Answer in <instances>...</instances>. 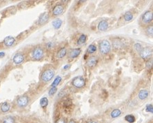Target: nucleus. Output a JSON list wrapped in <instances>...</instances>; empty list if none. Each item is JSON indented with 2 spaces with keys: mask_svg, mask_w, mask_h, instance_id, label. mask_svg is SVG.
Listing matches in <instances>:
<instances>
[{
  "mask_svg": "<svg viewBox=\"0 0 153 123\" xmlns=\"http://www.w3.org/2000/svg\"><path fill=\"white\" fill-rule=\"evenodd\" d=\"M54 75V71L52 68H48L47 70L44 71L43 73L41 74V80L44 82H48L50 81Z\"/></svg>",
  "mask_w": 153,
  "mask_h": 123,
  "instance_id": "f257e3e1",
  "label": "nucleus"
},
{
  "mask_svg": "<svg viewBox=\"0 0 153 123\" xmlns=\"http://www.w3.org/2000/svg\"><path fill=\"white\" fill-rule=\"evenodd\" d=\"M110 49H111L110 44L106 40H103V41L100 43V44H99V50H100V52L102 54H104V55L108 54V53L110 52Z\"/></svg>",
  "mask_w": 153,
  "mask_h": 123,
  "instance_id": "f03ea898",
  "label": "nucleus"
},
{
  "mask_svg": "<svg viewBox=\"0 0 153 123\" xmlns=\"http://www.w3.org/2000/svg\"><path fill=\"white\" fill-rule=\"evenodd\" d=\"M86 81L82 76H77L72 80V84L77 89H81L83 87H84Z\"/></svg>",
  "mask_w": 153,
  "mask_h": 123,
  "instance_id": "7ed1b4c3",
  "label": "nucleus"
},
{
  "mask_svg": "<svg viewBox=\"0 0 153 123\" xmlns=\"http://www.w3.org/2000/svg\"><path fill=\"white\" fill-rule=\"evenodd\" d=\"M32 57L36 60H39L44 57V50L41 47H36L32 53Z\"/></svg>",
  "mask_w": 153,
  "mask_h": 123,
  "instance_id": "20e7f679",
  "label": "nucleus"
},
{
  "mask_svg": "<svg viewBox=\"0 0 153 123\" xmlns=\"http://www.w3.org/2000/svg\"><path fill=\"white\" fill-rule=\"evenodd\" d=\"M152 49H150L148 47H146V48H144L141 53H140V56L144 59H148L150 57V56L152 55Z\"/></svg>",
  "mask_w": 153,
  "mask_h": 123,
  "instance_id": "39448f33",
  "label": "nucleus"
},
{
  "mask_svg": "<svg viewBox=\"0 0 153 123\" xmlns=\"http://www.w3.org/2000/svg\"><path fill=\"white\" fill-rule=\"evenodd\" d=\"M29 102V99L28 98L27 96H23L19 97L17 100V104L18 105L19 107H26Z\"/></svg>",
  "mask_w": 153,
  "mask_h": 123,
  "instance_id": "423d86ee",
  "label": "nucleus"
},
{
  "mask_svg": "<svg viewBox=\"0 0 153 123\" xmlns=\"http://www.w3.org/2000/svg\"><path fill=\"white\" fill-rule=\"evenodd\" d=\"M153 13L151 11H146L145 13L142 15L141 19L143 21V22L145 24H148L150 23L153 21Z\"/></svg>",
  "mask_w": 153,
  "mask_h": 123,
  "instance_id": "0eeeda50",
  "label": "nucleus"
},
{
  "mask_svg": "<svg viewBox=\"0 0 153 123\" xmlns=\"http://www.w3.org/2000/svg\"><path fill=\"white\" fill-rule=\"evenodd\" d=\"M24 60V56L21 53H17L14 55L13 57V61L15 64L19 65L21 64Z\"/></svg>",
  "mask_w": 153,
  "mask_h": 123,
  "instance_id": "6e6552de",
  "label": "nucleus"
},
{
  "mask_svg": "<svg viewBox=\"0 0 153 123\" xmlns=\"http://www.w3.org/2000/svg\"><path fill=\"white\" fill-rule=\"evenodd\" d=\"M63 10H64V8H63V6L62 5H57V6H54L53 9V14L54 15V16L60 15L61 14L63 13Z\"/></svg>",
  "mask_w": 153,
  "mask_h": 123,
  "instance_id": "1a4fd4ad",
  "label": "nucleus"
},
{
  "mask_svg": "<svg viewBox=\"0 0 153 123\" xmlns=\"http://www.w3.org/2000/svg\"><path fill=\"white\" fill-rule=\"evenodd\" d=\"M98 30L100 31H105L108 29V23L106 20H102L98 24Z\"/></svg>",
  "mask_w": 153,
  "mask_h": 123,
  "instance_id": "9d476101",
  "label": "nucleus"
},
{
  "mask_svg": "<svg viewBox=\"0 0 153 123\" xmlns=\"http://www.w3.org/2000/svg\"><path fill=\"white\" fill-rule=\"evenodd\" d=\"M81 52V50L80 49H74L70 50V52L69 53V57L72 59H74V58H75L80 55Z\"/></svg>",
  "mask_w": 153,
  "mask_h": 123,
  "instance_id": "9b49d317",
  "label": "nucleus"
},
{
  "mask_svg": "<svg viewBox=\"0 0 153 123\" xmlns=\"http://www.w3.org/2000/svg\"><path fill=\"white\" fill-rule=\"evenodd\" d=\"M149 96V91L148 90H145V89H143V90H141L138 94V98H139L140 100H144L145 99H146Z\"/></svg>",
  "mask_w": 153,
  "mask_h": 123,
  "instance_id": "f8f14e48",
  "label": "nucleus"
},
{
  "mask_svg": "<svg viewBox=\"0 0 153 123\" xmlns=\"http://www.w3.org/2000/svg\"><path fill=\"white\" fill-rule=\"evenodd\" d=\"M15 40L13 37L12 36L6 37L4 40V44L6 46H11L15 43Z\"/></svg>",
  "mask_w": 153,
  "mask_h": 123,
  "instance_id": "ddd939ff",
  "label": "nucleus"
},
{
  "mask_svg": "<svg viewBox=\"0 0 153 123\" xmlns=\"http://www.w3.org/2000/svg\"><path fill=\"white\" fill-rule=\"evenodd\" d=\"M48 18H49V15H48V13H44L41 14L39 17V24H44V23H46L48 20Z\"/></svg>",
  "mask_w": 153,
  "mask_h": 123,
  "instance_id": "4468645a",
  "label": "nucleus"
},
{
  "mask_svg": "<svg viewBox=\"0 0 153 123\" xmlns=\"http://www.w3.org/2000/svg\"><path fill=\"white\" fill-rule=\"evenodd\" d=\"M72 100L70 99H68L66 100L65 101L63 102V108H64V110L69 113L68 110H71L72 109Z\"/></svg>",
  "mask_w": 153,
  "mask_h": 123,
  "instance_id": "2eb2a0df",
  "label": "nucleus"
},
{
  "mask_svg": "<svg viewBox=\"0 0 153 123\" xmlns=\"http://www.w3.org/2000/svg\"><path fill=\"white\" fill-rule=\"evenodd\" d=\"M97 62H98L97 58L95 57H90V58L88 59L87 65L88 66H90V67H92V66H95L96 64H97Z\"/></svg>",
  "mask_w": 153,
  "mask_h": 123,
  "instance_id": "dca6fc26",
  "label": "nucleus"
},
{
  "mask_svg": "<svg viewBox=\"0 0 153 123\" xmlns=\"http://www.w3.org/2000/svg\"><path fill=\"white\" fill-rule=\"evenodd\" d=\"M10 109V105L8 102H4L1 106V110L3 113H6L8 112Z\"/></svg>",
  "mask_w": 153,
  "mask_h": 123,
  "instance_id": "f3484780",
  "label": "nucleus"
},
{
  "mask_svg": "<svg viewBox=\"0 0 153 123\" xmlns=\"http://www.w3.org/2000/svg\"><path fill=\"white\" fill-rule=\"evenodd\" d=\"M62 25V21L60 19H57L53 22V26L54 29H59Z\"/></svg>",
  "mask_w": 153,
  "mask_h": 123,
  "instance_id": "a211bd4d",
  "label": "nucleus"
},
{
  "mask_svg": "<svg viewBox=\"0 0 153 123\" xmlns=\"http://www.w3.org/2000/svg\"><path fill=\"white\" fill-rule=\"evenodd\" d=\"M121 114H122V111L119 109H116L113 110V111L111 112L110 115L113 118H116L117 117H119Z\"/></svg>",
  "mask_w": 153,
  "mask_h": 123,
  "instance_id": "6ab92c4d",
  "label": "nucleus"
},
{
  "mask_svg": "<svg viewBox=\"0 0 153 123\" xmlns=\"http://www.w3.org/2000/svg\"><path fill=\"white\" fill-rule=\"evenodd\" d=\"M123 18L126 22H130L131 20L133 19V14L131 12H126V13L124 14Z\"/></svg>",
  "mask_w": 153,
  "mask_h": 123,
  "instance_id": "aec40b11",
  "label": "nucleus"
},
{
  "mask_svg": "<svg viewBox=\"0 0 153 123\" xmlns=\"http://www.w3.org/2000/svg\"><path fill=\"white\" fill-rule=\"evenodd\" d=\"M86 39H87V37L86 35H81L77 40V44L79 46L83 45L86 42Z\"/></svg>",
  "mask_w": 153,
  "mask_h": 123,
  "instance_id": "412c9836",
  "label": "nucleus"
},
{
  "mask_svg": "<svg viewBox=\"0 0 153 123\" xmlns=\"http://www.w3.org/2000/svg\"><path fill=\"white\" fill-rule=\"evenodd\" d=\"M66 53H67L66 49V48H62V49H60V50L58 52L57 57H58L59 58H63V57L66 55Z\"/></svg>",
  "mask_w": 153,
  "mask_h": 123,
  "instance_id": "4be33fe9",
  "label": "nucleus"
},
{
  "mask_svg": "<svg viewBox=\"0 0 153 123\" xmlns=\"http://www.w3.org/2000/svg\"><path fill=\"white\" fill-rule=\"evenodd\" d=\"M48 104V100L47 98H42L40 100V106L42 108H46L47 107V105Z\"/></svg>",
  "mask_w": 153,
  "mask_h": 123,
  "instance_id": "5701e85b",
  "label": "nucleus"
},
{
  "mask_svg": "<svg viewBox=\"0 0 153 123\" xmlns=\"http://www.w3.org/2000/svg\"><path fill=\"white\" fill-rule=\"evenodd\" d=\"M97 50V46L95 44H90L88 47V49H87V52L88 53H95V51Z\"/></svg>",
  "mask_w": 153,
  "mask_h": 123,
  "instance_id": "b1692460",
  "label": "nucleus"
},
{
  "mask_svg": "<svg viewBox=\"0 0 153 123\" xmlns=\"http://www.w3.org/2000/svg\"><path fill=\"white\" fill-rule=\"evenodd\" d=\"M125 120L127 122L130 123H133L135 122V118L132 115H127L125 117Z\"/></svg>",
  "mask_w": 153,
  "mask_h": 123,
  "instance_id": "393cba45",
  "label": "nucleus"
},
{
  "mask_svg": "<svg viewBox=\"0 0 153 123\" xmlns=\"http://www.w3.org/2000/svg\"><path fill=\"white\" fill-rule=\"evenodd\" d=\"M61 78L60 76H59V75L57 76V78L54 79V80L53 82V84H52V87H57V86L61 82Z\"/></svg>",
  "mask_w": 153,
  "mask_h": 123,
  "instance_id": "a878e982",
  "label": "nucleus"
},
{
  "mask_svg": "<svg viewBox=\"0 0 153 123\" xmlns=\"http://www.w3.org/2000/svg\"><path fill=\"white\" fill-rule=\"evenodd\" d=\"M57 91V88L56 87H52L50 89L49 92H48V94L49 96H53L54 94L56 93V92Z\"/></svg>",
  "mask_w": 153,
  "mask_h": 123,
  "instance_id": "bb28decb",
  "label": "nucleus"
},
{
  "mask_svg": "<svg viewBox=\"0 0 153 123\" xmlns=\"http://www.w3.org/2000/svg\"><path fill=\"white\" fill-rule=\"evenodd\" d=\"M146 33H147V34L149 36H153V26L152 25L151 26H149L148 27L146 28Z\"/></svg>",
  "mask_w": 153,
  "mask_h": 123,
  "instance_id": "cd10ccee",
  "label": "nucleus"
},
{
  "mask_svg": "<svg viewBox=\"0 0 153 123\" xmlns=\"http://www.w3.org/2000/svg\"><path fill=\"white\" fill-rule=\"evenodd\" d=\"M3 123H15V120L12 117H7L4 120Z\"/></svg>",
  "mask_w": 153,
  "mask_h": 123,
  "instance_id": "c85d7f7f",
  "label": "nucleus"
},
{
  "mask_svg": "<svg viewBox=\"0 0 153 123\" xmlns=\"http://www.w3.org/2000/svg\"><path fill=\"white\" fill-rule=\"evenodd\" d=\"M135 50H137L139 53H141V50L143 49V48H142V46H141V45L140 44H135Z\"/></svg>",
  "mask_w": 153,
  "mask_h": 123,
  "instance_id": "c756f323",
  "label": "nucleus"
},
{
  "mask_svg": "<svg viewBox=\"0 0 153 123\" xmlns=\"http://www.w3.org/2000/svg\"><path fill=\"white\" fill-rule=\"evenodd\" d=\"M113 46H114V47L115 48H119V47H121L122 46V42L120 41H118V40H116V41H113Z\"/></svg>",
  "mask_w": 153,
  "mask_h": 123,
  "instance_id": "7c9ffc66",
  "label": "nucleus"
},
{
  "mask_svg": "<svg viewBox=\"0 0 153 123\" xmlns=\"http://www.w3.org/2000/svg\"><path fill=\"white\" fill-rule=\"evenodd\" d=\"M145 111H146L147 112H149V113H151V114H153V105H147V107H146V109H145Z\"/></svg>",
  "mask_w": 153,
  "mask_h": 123,
  "instance_id": "2f4dec72",
  "label": "nucleus"
},
{
  "mask_svg": "<svg viewBox=\"0 0 153 123\" xmlns=\"http://www.w3.org/2000/svg\"><path fill=\"white\" fill-rule=\"evenodd\" d=\"M152 65H153V59H149V61L146 64V66L148 68H150L152 67Z\"/></svg>",
  "mask_w": 153,
  "mask_h": 123,
  "instance_id": "473e14b6",
  "label": "nucleus"
},
{
  "mask_svg": "<svg viewBox=\"0 0 153 123\" xmlns=\"http://www.w3.org/2000/svg\"><path fill=\"white\" fill-rule=\"evenodd\" d=\"M56 123H66V122H65V120L63 118H60L57 120Z\"/></svg>",
  "mask_w": 153,
  "mask_h": 123,
  "instance_id": "72a5a7b5",
  "label": "nucleus"
},
{
  "mask_svg": "<svg viewBox=\"0 0 153 123\" xmlns=\"http://www.w3.org/2000/svg\"><path fill=\"white\" fill-rule=\"evenodd\" d=\"M70 65H69V64H68V65H66V66L63 67V69H64V70H67V69H68V68H70Z\"/></svg>",
  "mask_w": 153,
  "mask_h": 123,
  "instance_id": "f704fd0d",
  "label": "nucleus"
},
{
  "mask_svg": "<svg viewBox=\"0 0 153 123\" xmlns=\"http://www.w3.org/2000/svg\"><path fill=\"white\" fill-rule=\"evenodd\" d=\"M5 56L4 52H0V57H3Z\"/></svg>",
  "mask_w": 153,
  "mask_h": 123,
  "instance_id": "c9c22d12",
  "label": "nucleus"
},
{
  "mask_svg": "<svg viewBox=\"0 0 153 123\" xmlns=\"http://www.w3.org/2000/svg\"><path fill=\"white\" fill-rule=\"evenodd\" d=\"M67 123H75V120H69Z\"/></svg>",
  "mask_w": 153,
  "mask_h": 123,
  "instance_id": "e433bc0d",
  "label": "nucleus"
},
{
  "mask_svg": "<svg viewBox=\"0 0 153 123\" xmlns=\"http://www.w3.org/2000/svg\"><path fill=\"white\" fill-rule=\"evenodd\" d=\"M51 46H52V44L51 43H48V48H51Z\"/></svg>",
  "mask_w": 153,
  "mask_h": 123,
  "instance_id": "4c0bfd02",
  "label": "nucleus"
},
{
  "mask_svg": "<svg viewBox=\"0 0 153 123\" xmlns=\"http://www.w3.org/2000/svg\"><path fill=\"white\" fill-rule=\"evenodd\" d=\"M96 123V122H95V121H90V122H88V123Z\"/></svg>",
  "mask_w": 153,
  "mask_h": 123,
  "instance_id": "58836bf2",
  "label": "nucleus"
}]
</instances>
